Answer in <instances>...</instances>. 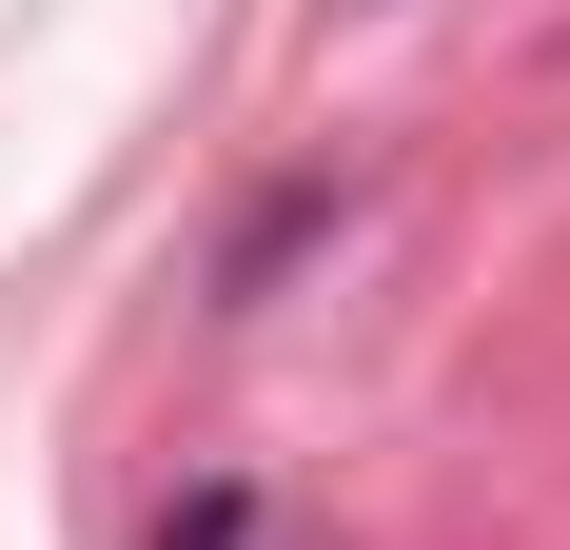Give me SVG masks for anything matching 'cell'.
Returning a JSON list of instances; mask_svg holds the SVG:
<instances>
[{
    "instance_id": "1",
    "label": "cell",
    "mask_w": 570,
    "mask_h": 550,
    "mask_svg": "<svg viewBox=\"0 0 570 550\" xmlns=\"http://www.w3.org/2000/svg\"><path fill=\"white\" fill-rule=\"evenodd\" d=\"M236 531H256V511H236V492H197V511H177L158 550H236Z\"/></svg>"
}]
</instances>
